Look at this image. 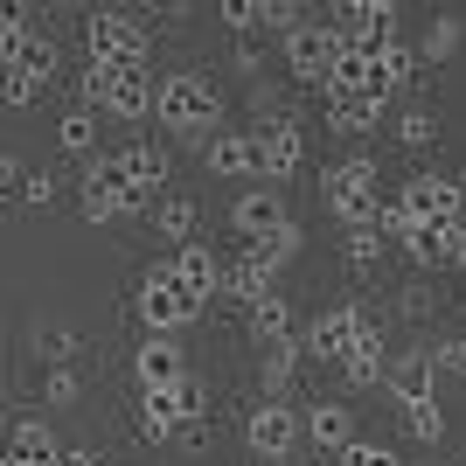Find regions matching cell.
<instances>
[{
    "label": "cell",
    "mask_w": 466,
    "mask_h": 466,
    "mask_svg": "<svg viewBox=\"0 0 466 466\" xmlns=\"http://www.w3.org/2000/svg\"><path fill=\"white\" fill-rule=\"evenodd\" d=\"M91 175L97 181H112L118 195H126V209H160L167 195H160V181H167V154L160 147H112V154H97L91 160Z\"/></svg>",
    "instance_id": "cell-1"
},
{
    "label": "cell",
    "mask_w": 466,
    "mask_h": 466,
    "mask_svg": "<svg viewBox=\"0 0 466 466\" xmlns=\"http://www.w3.org/2000/svg\"><path fill=\"white\" fill-rule=\"evenodd\" d=\"M320 202H328L349 230H370L376 216H383V167H376V160H341V167H328Z\"/></svg>",
    "instance_id": "cell-2"
},
{
    "label": "cell",
    "mask_w": 466,
    "mask_h": 466,
    "mask_svg": "<svg viewBox=\"0 0 466 466\" xmlns=\"http://www.w3.org/2000/svg\"><path fill=\"white\" fill-rule=\"evenodd\" d=\"M216 118H223V91H216V77H202V70L160 77V126H167V133H209Z\"/></svg>",
    "instance_id": "cell-3"
},
{
    "label": "cell",
    "mask_w": 466,
    "mask_h": 466,
    "mask_svg": "<svg viewBox=\"0 0 466 466\" xmlns=\"http://www.w3.org/2000/svg\"><path fill=\"white\" fill-rule=\"evenodd\" d=\"M133 307H139V320H147V334H181L195 313H202V299L181 286L175 265H147V279H139V292H133Z\"/></svg>",
    "instance_id": "cell-4"
},
{
    "label": "cell",
    "mask_w": 466,
    "mask_h": 466,
    "mask_svg": "<svg viewBox=\"0 0 466 466\" xmlns=\"http://www.w3.org/2000/svg\"><path fill=\"white\" fill-rule=\"evenodd\" d=\"M84 42H91V63H105V70H147V28H139L133 15H118V7H97L91 21H84Z\"/></svg>",
    "instance_id": "cell-5"
},
{
    "label": "cell",
    "mask_w": 466,
    "mask_h": 466,
    "mask_svg": "<svg viewBox=\"0 0 466 466\" xmlns=\"http://www.w3.org/2000/svg\"><path fill=\"white\" fill-rule=\"evenodd\" d=\"M397 209L418 223V230H439V223H466V181L452 175H410L404 188H397Z\"/></svg>",
    "instance_id": "cell-6"
},
{
    "label": "cell",
    "mask_w": 466,
    "mask_h": 466,
    "mask_svg": "<svg viewBox=\"0 0 466 466\" xmlns=\"http://www.w3.org/2000/svg\"><path fill=\"white\" fill-rule=\"evenodd\" d=\"M341 49H349V42H341L334 21H299V28L286 35V70L299 84H328L334 63H341Z\"/></svg>",
    "instance_id": "cell-7"
},
{
    "label": "cell",
    "mask_w": 466,
    "mask_h": 466,
    "mask_svg": "<svg viewBox=\"0 0 466 466\" xmlns=\"http://www.w3.org/2000/svg\"><path fill=\"white\" fill-rule=\"evenodd\" d=\"M370 334H383L370 307H328V313L307 328V355H320V362H349Z\"/></svg>",
    "instance_id": "cell-8"
},
{
    "label": "cell",
    "mask_w": 466,
    "mask_h": 466,
    "mask_svg": "<svg viewBox=\"0 0 466 466\" xmlns=\"http://www.w3.org/2000/svg\"><path fill=\"white\" fill-rule=\"evenodd\" d=\"M334 28H341V42L362 49V56L397 49V7H390V0H349V7H334Z\"/></svg>",
    "instance_id": "cell-9"
},
{
    "label": "cell",
    "mask_w": 466,
    "mask_h": 466,
    "mask_svg": "<svg viewBox=\"0 0 466 466\" xmlns=\"http://www.w3.org/2000/svg\"><path fill=\"white\" fill-rule=\"evenodd\" d=\"M299 431H307V418L292 404H265L251 410V425H244V446H251V460H286L292 466V446H299Z\"/></svg>",
    "instance_id": "cell-10"
},
{
    "label": "cell",
    "mask_w": 466,
    "mask_h": 466,
    "mask_svg": "<svg viewBox=\"0 0 466 466\" xmlns=\"http://www.w3.org/2000/svg\"><path fill=\"white\" fill-rule=\"evenodd\" d=\"M292 216H286V188L279 181H251V188L230 202V230L251 237V244H265V237H279Z\"/></svg>",
    "instance_id": "cell-11"
},
{
    "label": "cell",
    "mask_w": 466,
    "mask_h": 466,
    "mask_svg": "<svg viewBox=\"0 0 466 466\" xmlns=\"http://www.w3.org/2000/svg\"><path fill=\"white\" fill-rule=\"evenodd\" d=\"M133 383H139V397H160V390L188 383V355H181L175 334H147L133 349Z\"/></svg>",
    "instance_id": "cell-12"
},
{
    "label": "cell",
    "mask_w": 466,
    "mask_h": 466,
    "mask_svg": "<svg viewBox=\"0 0 466 466\" xmlns=\"http://www.w3.org/2000/svg\"><path fill=\"white\" fill-rule=\"evenodd\" d=\"M202 167L223 181H251V175H265V147H258V133H216V139H202Z\"/></svg>",
    "instance_id": "cell-13"
},
{
    "label": "cell",
    "mask_w": 466,
    "mask_h": 466,
    "mask_svg": "<svg viewBox=\"0 0 466 466\" xmlns=\"http://www.w3.org/2000/svg\"><path fill=\"white\" fill-rule=\"evenodd\" d=\"M390 397L404 410H425V404H439V355L431 349H410V355H397V370H390Z\"/></svg>",
    "instance_id": "cell-14"
},
{
    "label": "cell",
    "mask_w": 466,
    "mask_h": 466,
    "mask_svg": "<svg viewBox=\"0 0 466 466\" xmlns=\"http://www.w3.org/2000/svg\"><path fill=\"white\" fill-rule=\"evenodd\" d=\"M307 439L328 452V460H341L362 431H355V410L341 404V397H320V404H307Z\"/></svg>",
    "instance_id": "cell-15"
},
{
    "label": "cell",
    "mask_w": 466,
    "mask_h": 466,
    "mask_svg": "<svg viewBox=\"0 0 466 466\" xmlns=\"http://www.w3.org/2000/svg\"><path fill=\"white\" fill-rule=\"evenodd\" d=\"M70 460V452H63V439L49 425H42V418H21L15 431H7V460L0 466H63Z\"/></svg>",
    "instance_id": "cell-16"
},
{
    "label": "cell",
    "mask_w": 466,
    "mask_h": 466,
    "mask_svg": "<svg viewBox=\"0 0 466 466\" xmlns=\"http://www.w3.org/2000/svg\"><path fill=\"white\" fill-rule=\"evenodd\" d=\"M105 112H112V118H147V112H160L154 70H112V97H105Z\"/></svg>",
    "instance_id": "cell-17"
},
{
    "label": "cell",
    "mask_w": 466,
    "mask_h": 466,
    "mask_svg": "<svg viewBox=\"0 0 466 466\" xmlns=\"http://www.w3.org/2000/svg\"><path fill=\"white\" fill-rule=\"evenodd\" d=\"M258 147H265V175H272V181L299 175V160H307V139H299V126H292V118H279V112H272V126L258 133Z\"/></svg>",
    "instance_id": "cell-18"
},
{
    "label": "cell",
    "mask_w": 466,
    "mask_h": 466,
    "mask_svg": "<svg viewBox=\"0 0 466 466\" xmlns=\"http://www.w3.org/2000/svg\"><path fill=\"white\" fill-rule=\"evenodd\" d=\"M404 258H418V265H460V258H466V223L410 230V237H404Z\"/></svg>",
    "instance_id": "cell-19"
},
{
    "label": "cell",
    "mask_w": 466,
    "mask_h": 466,
    "mask_svg": "<svg viewBox=\"0 0 466 466\" xmlns=\"http://www.w3.org/2000/svg\"><path fill=\"white\" fill-rule=\"evenodd\" d=\"M383 118V97L376 91H328V126L334 133H376Z\"/></svg>",
    "instance_id": "cell-20"
},
{
    "label": "cell",
    "mask_w": 466,
    "mask_h": 466,
    "mask_svg": "<svg viewBox=\"0 0 466 466\" xmlns=\"http://www.w3.org/2000/svg\"><path fill=\"white\" fill-rule=\"evenodd\" d=\"M167 265L181 272V286H188L195 299H202V307H209L216 292H223V265H216V251H202V244H181V251L167 258Z\"/></svg>",
    "instance_id": "cell-21"
},
{
    "label": "cell",
    "mask_w": 466,
    "mask_h": 466,
    "mask_svg": "<svg viewBox=\"0 0 466 466\" xmlns=\"http://www.w3.org/2000/svg\"><path fill=\"white\" fill-rule=\"evenodd\" d=\"M223 292H230L237 307L251 313L258 299H272V272H265V265H258V258L244 251V258H230V265H223Z\"/></svg>",
    "instance_id": "cell-22"
},
{
    "label": "cell",
    "mask_w": 466,
    "mask_h": 466,
    "mask_svg": "<svg viewBox=\"0 0 466 466\" xmlns=\"http://www.w3.org/2000/svg\"><path fill=\"white\" fill-rule=\"evenodd\" d=\"M7 56V70H28L35 84H56V70H63V56H56V35H28L21 49H0Z\"/></svg>",
    "instance_id": "cell-23"
},
{
    "label": "cell",
    "mask_w": 466,
    "mask_h": 466,
    "mask_svg": "<svg viewBox=\"0 0 466 466\" xmlns=\"http://www.w3.org/2000/svg\"><path fill=\"white\" fill-rule=\"evenodd\" d=\"M244 320H251V334L265 341V349H286V341H292V307H286V292L258 299V307L244 313Z\"/></svg>",
    "instance_id": "cell-24"
},
{
    "label": "cell",
    "mask_w": 466,
    "mask_h": 466,
    "mask_svg": "<svg viewBox=\"0 0 466 466\" xmlns=\"http://www.w3.org/2000/svg\"><path fill=\"white\" fill-rule=\"evenodd\" d=\"M390 370H397V362H390V355H383V334H370V341H362V349H355L349 362H341V376H349V390L390 383Z\"/></svg>",
    "instance_id": "cell-25"
},
{
    "label": "cell",
    "mask_w": 466,
    "mask_h": 466,
    "mask_svg": "<svg viewBox=\"0 0 466 466\" xmlns=\"http://www.w3.org/2000/svg\"><path fill=\"white\" fill-rule=\"evenodd\" d=\"M56 147H63V154H91V147H97V112H91V105H70V112L56 118Z\"/></svg>",
    "instance_id": "cell-26"
},
{
    "label": "cell",
    "mask_w": 466,
    "mask_h": 466,
    "mask_svg": "<svg viewBox=\"0 0 466 466\" xmlns=\"http://www.w3.org/2000/svg\"><path fill=\"white\" fill-rule=\"evenodd\" d=\"M154 223H160V237H175V251H181V244H195V223H202V209H195L188 195H167V202L154 209Z\"/></svg>",
    "instance_id": "cell-27"
},
{
    "label": "cell",
    "mask_w": 466,
    "mask_h": 466,
    "mask_svg": "<svg viewBox=\"0 0 466 466\" xmlns=\"http://www.w3.org/2000/svg\"><path fill=\"white\" fill-rule=\"evenodd\" d=\"M376 70H383V91H410V84L425 77V56L397 42V49H383V56H376Z\"/></svg>",
    "instance_id": "cell-28"
},
{
    "label": "cell",
    "mask_w": 466,
    "mask_h": 466,
    "mask_svg": "<svg viewBox=\"0 0 466 466\" xmlns=\"http://www.w3.org/2000/svg\"><path fill=\"white\" fill-rule=\"evenodd\" d=\"M118 216H133V209H126V195H118L112 181L84 175V223H118Z\"/></svg>",
    "instance_id": "cell-29"
},
{
    "label": "cell",
    "mask_w": 466,
    "mask_h": 466,
    "mask_svg": "<svg viewBox=\"0 0 466 466\" xmlns=\"http://www.w3.org/2000/svg\"><path fill=\"white\" fill-rule=\"evenodd\" d=\"M452 49H460V15H431L425 42H418V56H425V63H446Z\"/></svg>",
    "instance_id": "cell-30"
},
{
    "label": "cell",
    "mask_w": 466,
    "mask_h": 466,
    "mask_svg": "<svg viewBox=\"0 0 466 466\" xmlns=\"http://www.w3.org/2000/svg\"><path fill=\"white\" fill-rule=\"evenodd\" d=\"M258 383H265V397H272V404H286V383H292V341H286V349H265V362H258Z\"/></svg>",
    "instance_id": "cell-31"
},
{
    "label": "cell",
    "mask_w": 466,
    "mask_h": 466,
    "mask_svg": "<svg viewBox=\"0 0 466 466\" xmlns=\"http://www.w3.org/2000/svg\"><path fill=\"white\" fill-rule=\"evenodd\" d=\"M216 21H223L230 35H251V28H265V0H223Z\"/></svg>",
    "instance_id": "cell-32"
},
{
    "label": "cell",
    "mask_w": 466,
    "mask_h": 466,
    "mask_svg": "<svg viewBox=\"0 0 466 466\" xmlns=\"http://www.w3.org/2000/svg\"><path fill=\"white\" fill-rule=\"evenodd\" d=\"M160 397H167V404H175L188 425H202V418H209V390L195 383V376H188V383H175V390H160Z\"/></svg>",
    "instance_id": "cell-33"
},
{
    "label": "cell",
    "mask_w": 466,
    "mask_h": 466,
    "mask_svg": "<svg viewBox=\"0 0 466 466\" xmlns=\"http://www.w3.org/2000/svg\"><path fill=\"white\" fill-rule=\"evenodd\" d=\"M292 251H299V223H286V230H279V237H265V244H251V258H258V265H265V272H279V265H286Z\"/></svg>",
    "instance_id": "cell-34"
},
{
    "label": "cell",
    "mask_w": 466,
    "mask_h": 466,
    "mask_svg": "<svg viewBox=\"0 0 466 466\" xmlns=\"http://www.w3.org/2000/svg\"><path fill=\"white\" fill-rule=\"evenodd\" d=\"M397 139H404V147H431V139H439V118H431L425 105H410V112L397 118Z\"/></svg>",
    "instance_id": "cell-35"
},
{
    "label": "cell",
    "mask_w": 466,
    "mask_h": 466,
    "mask_svg": "<svg viewBox=\"0 0 466 466\" xmlns=\"http://www.w3.org/2000/svg\"><path fill=\"white\" fill-rule=\"evenodd\" d=\"M404 425H410V439H418V446H439V439H446V410H439V404L404 410Z\"/></svg>",
    "instance_id": "cell-36"
},
{
    "label": "cell",
    "mask_w": 466,
    "mask_h": 466,
    "mask_svg": "<svg viewBox=\"0 0 466 466\" xmlns=\"http://www.w3.org/2000/svg\"><path fill=\"white\" fill-rule=\"evenodd\" d=\"M0 97H7V112H28V105L42 97V84L28 77V70H7V77H0Z\"/></svg>",
    "instance_id": "cell-37"
},
{
    "label": "cell",
    "mask_w": 466,
    "mask_h": 466,
    "mask_svg": "<svg viewBox=\"0 0 466 466\" xmlns=\"http://www.w3.org/2000/svg\"><path fill=\"white\" fill-rule=\"evenodd\" d=\"M376 258H383V230H376V223H370V230H349V265H355V272H370Z\"/></svg>",
    "instance_id": "cell-38"
},
{
    "label": "cell",
    "mask_w": 466,
    "mask_h": 466,
    "mask_svg": "<svg viewBox=\"0 0 466 466\" xmlns=\"http://www.w3.org/2000/svg\"><path fill=\"white\" fill-rule=\"evenodd\" d=\"M341 466H404V460H397L383 439H355V446L341 452Z\"/></svg>",
    "instance_id": "cell-39"
},
{
    "label": "cell",
    "mask_w": 466,
    "mask_h": 466,
    "mask_svg": "<svg viewBox=\"0 0 466 466\" xmlns=\"http://www.w3.org/2000/svg\"><path fill=\"white\" fill-rule=\"evenodd\" d=\"M21 202H56V175H49V167H35V175H21Z\"/></svg>",
    "instance_id": "cell-40"
},
{
    "label": "cell",
    "mask_w": 466,
    "mask_h": 466,
    "mask_svg": "<svg viewBox=\"0 0 466 466\" xmlns=\"http://www.w3.org/2000/svg\"><path fill=\"white\" fill-rule=\"evenodd\" d=\"M431 355H439V370H446V376H466V334H446Z\"/></svg>",
    "instance_id": "cell-41"
},
{
    "label": "cell",
    "mask_w": 466,
    "mask_h": 466,
    "mask_svg": "<svg viewBox=\"0 0 466 466\" xmlns=\"http://www.w3.org/2000/svg\"><path fill=\"white\" fill-rule=\"evenodd\" d=\"M49 397H56V404H70V397H77V376H70V370H49Z\"/></svg>",
    "instance_id": "cell-42"
},
{
    "label": "cell",
    "mask_w": 466,
    "mask_h": 466,
    "mask_svg": "<svg viewBox=\"0 0 466 466\" xmlns=\"http://www.w3.org/2000/svg\"><path fill=\"white\" fill-rule=\"evenodd\" d=\"M258 63H265V49H258V42L244 35V42H237V70H258Z\"/></svg>",
    "instance_id": "cell-43"
},
{
    "label": "cell",
    "mask_w": 466,
    "mask_h": 466,
    "mask_svg": "<svg viewBox=\"0 0 466 466\" xmlns=\"http://www.w3.org/2000/svg\"><path fill=\"white\" fill-rule=\"evenodd\" d=\"M63 466H105V460H97V452H70Z\"/></svg>",
    "instance_id": "cell-44"
},
{
    "label": "cell",
    "mask_w": 466,
    "mask_h": 466,
    "mask_svg": "<svg viewBox=\"0 0 466 466\" xmlns=\"http://www.w3.org/2000/svg\"><path fill=\"white\" fill-rule=\"evenodd\" d=\"M292 466H320V460H292Z\"/></svg>",
    "instance_id": "cell-45"
},
{
    "label": "cell",
    "mask_w": 466,
    "mask_h": 466,
    "mask_svg": "<svg viewBox=\"0 0 466 466\" xmlns=\"http://www.w3.org/2000/svg\"><path fill=\"white\" fill-rule=\"evenodd\" d=\"M452 466H466V460H452Z\"/></svg>",
    "instance_id": "cell-46"
},
{
    "label": "cell",
    "mask_w": 466,
    "mask_h": 466,
    "mask_svg": "<svg viewBox=\"0 0 466 466\" xmlns=\"http://www.w3.org/2000/svg\"><path fill=\"white\" fill-rule=\"evenodd\" d=\"M460 265H466V258H460Z\"/></svg>",
    "instance_id": "cell-47"
}]
</instances>
